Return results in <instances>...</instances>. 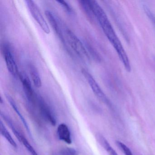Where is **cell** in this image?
<instances>
[{
	"label": "cell",
	"instance_id": "15",
	"mask_svg": "<svg viewBox=\"0 0 155 155\" xmlns=\"http://www.w3.org/2000/svg\"><path fill=\"white\" fill-rule=\"evenodd\" d=\"M21 143H22L23 146L27 149V150L30 153L31 155H38L36 150H35V149L31 145L30 143L28 141L27 138L24 137V136L22 137Z\"/></svg>",
	"mask_w": 155,
	"mask_h": 155
},
{
	"label": "cell",
	"instance_id": "12",
	"mask_svg": "<svg viewBox=\"0 0 155 155\" xmlns=\"http://www.w3.org/2000/svg\"><path fill=\"white\" fill-rule=\"evenodd\" d=\"M97 140L101 145L108 152L109 155H118L116 150L112 147L108 141L103 137L99 134H98L96 136Z\"/></svg>",
	"mask_w": 155,
	"mask_h": 155
},
{
	"label": "cell",
	"instance_id": "13",
	"mask_svg": "<svg viewBox=\"0 0 155 155\" xmlns=\"http://www.w3.org/2000/svg\"><path fill=\"white\" fill-rule=\"evenodd\" d=\"M1 117L3 118L4 120L6 121V123L8 125L9 127L11 129L13 134H14L16 138L18 139V140L20 142H21V139H22V137L23 136L19 131L18 129L16 128V127L14 125V123L12 122L11 120L10 119V118L2 112L1 113Z\"/></svg>",
	"mask_w": 155,
	"mask_h": 155
},
{
	"label": "cell",
	"instance_id": "7",
	"mask_svg": "<svg viewBox=\"0 0 155 155\" xmlns=\"http://www.w3.org/2000/svg\"><path fill=\"white\" fill-rule=\"evenodd\" d=\"M20 78L22 82L23 90L28 100L31 103L35 101V96L31 87V82L29 78L25 74H19Z\"/></svg>",
	"mask_w": 155,
	"mask_h": 155
},
{
	"label": "cell",
	"instance_id": "14",
	"mask_svg": "<svg viewBox=\"0 0 155 155\" xmlns=\"http://www.w3.org/2000/svg\"><path fill=\"white\" fill-rule=\"evenodd\" d=\"M0 130H1V135L4 137H5L9 144L12 145L13 147L17 148V144L16 141L13 139L10 133L8 131L2 121H1L0 122Z\"/></svg>",
	"mask_w": 155,
	"mask_h": 155
},
{
	"label": "cell",
	"instance_id": "8",
	"mask_svg": "<svg viewBox=\"0 0 155 155\" xmlns=\"http://www.w3.org/2000/svg\"><path fill=\"white\" fill-rule=\"evenodd\" d=\"M45 15L46 18L48 19L50 24L51 25L53 29L56 32V34L58 36L61 40L65 44V37L62 33V31L60 26H59L58 21L56 19L55 17L52 12H51L50 11L47 10L45 11Z\"/></svg>",
	"mask_w": 155,
	"mask_h": 155
},
{
	"label": "cell",
	"instance_id": "1",
	"mask_svg": "<svg viewBox=\"0 0 155 155\" xmlns=\"http://www.w3.org/2000/svg\"><path fill=\"white\" fill-rule=\"evenodd\" d=\"M90 6L95 18L97 19L104 34L115 49L125 69L130 72L131 65L127 54L117 36L107 14L100 5L95 1H89Z\"/></svg>",
	"mask_w": 155,
	"mask_h": 155
},
{
	"label": "cell",
	"instance_id": "18",
	"mask_svg": "<svg viewBox=\"0 0 155 155\" xmlns=\"http://www.w3.org/2000/svg\"><path fill=\"white\" fill-rule=\"evenodd\" d=\"M58 3H59L60 5L63 7V8L69 13H71L72 12V9L71 8V7L66 2L64 1H57Z\"/></svg>",
	"mask_w": 155,
	"mask_h": 155
},
{
	"label": "cell",
	"instance_id": "5",
	"mask_svg": "<svg viewBox=\"0 0 155 155\" xmlns=\"http://www.w3.org/2000/svg\"><path fill=\"white\" fill-rule=\"evenodd\" d=\"M3 55L8 70L14 77L18 75V68L10 47L5 44L3 48Z\"/></svg>",
	"mask_w": 155,
	"mask_h": 155
},
{
	"label": "cell",
	"instance_id": "6",
	"mask_svg": "<svg viewBox=\"0 0 155 155\" xmlns=\"http://www.w3.org/2000/svg\"><path fill=\"white\" fill-rule=\"evenodd\" d=\"M38 104L40 110L43 117L51 125L55 126L57 124L56 117L48 105L40 97L38 99Z\"/></svg>",
	"mask_w": 155,
	"mask_h": 155
},
{
	"label": "cell",
	"instance_id": "16",
	"mask_svg": "<svg viewBox=\"0 0 155 155\" xmlns=\"http://www.w3.org/2000/svg\"><path fill=\"white\" fill-rule=\"evenodd\" d=\"M117 144L125 155H133L130 149L121 141H117Z\"/></svg>",
	"mask_w": 155,
	"mask_h": 155
},
{
	"label": "cell",
	"instance_id": "4",
	"mask_svg": "<svg viewBox=\"0 0 155 155\" xmlns=\"http://www.w3.org/2000/svg\"><path fill=\"white\" fill-rule=\"evenodd\" d=\"M81 72L96 96L105 104L109 107H111V103L109 100L101 90V88L92 75L85 69H83Z\"/></svg>",
	"mask_w": 155,
	"mask_h": 155
},
{
	"label": "cell",
	"instance_id": "9",
	"mask_svg": "<svg viewBox=\"0 0 155 155\" xmlns=\"http://www.w3.org/2000/svg\"><path fill=\"white\" fill-rule=\"evenodd\" d=\"M58 137L60 140L67 144L72 143L71 133L68 126L65 123H61L59 125L57 129Z\"/></svg>",
	"mask_w": 155,
	"mask_h": 155
},
{
	"label": "cell",
	"instance_id": "3",
	"mask_svg": "<svg viewBox=\"0 0 155 155\" xmlns=\"http://www.w3.org/2000/svg\"><path fill=\"white\" fill-rule=\"evenodd\" d=\"M25 2L27 3V6L31 16L40 26L42 30L46 34H49L50 32L49 27L46 20L43 17L42 13L41 12L37 4L34 1L31 0H27Z\"/></svg>",
	"mask_w": 155,
	"mask_h": 155
},
{
	"label": "cell",
	"instance_id": "10",
	"mask_svg": "<svg viewBox=\"0 0 155 155\" xmlns=\"http://www.w3.org/2000/svg\"><path fill=\"white\" fill-rule=\"evenodd\" d=\"M5 96H6V98L8 100L11 106L12 107V108H13V109L14 110V111L16 112L17 115L19 117L20 119L21 120V122L23 123V125H24V127H25V128H26L27 132H28V133L29 135L31 136V137L32 135H31L30 129L29 127L28 124V122H27V121H26V120H25V118L23 117L22 115H21V113L20 111L19 110V108H18L16 102L14 101V99H13L12 97H11L9 94H5Z\"/></svg>",
	"mask_w": 155,
	"mask_h": 155
},
{
	"label": "cell",
	"instance_id": "11",
	"mask_svg": "<svg viewBox=\"0 0 155 155\" xmlns=\"http://www.w3.org/2000/svg\"><path fill=\"white\" fill-rule=\"evenodd\" d=\"M28 70L34 86L37 88L41 87L42 86V82L37 68L34 65L29 64L28 65Z\"/></svg>",
	"mask_w": 155,
	"mask_h": 155
},
{
	"label": "cell",
	"instance_id": "17",
	"mask_svg": "<svg viewBox=\"0 0 155 155\" xmlns=\"http://www.w3.org/2000/svg\"><path fill=\"white\" fill-rule=\"evenodd\" d=\"M61 155H77V150L72 148L67 147L62 149L61 151Z\"/></svg>",
	"mask_w": 155,
	"mask_h": 155
},
{
	"label": "cell",
	"instance_id": "2",
	"mask_svg": "<svg viewBox=\"0 0 155 155\" xmlns=\"http://www.w3.org/2000/svg\"><path fill=\"white\" fill-rule=\"evenodd\" d=\"M65 35L68 43L78 56L84 61L90 59L87 51L79 39L70 30L65 31Z\"/></svg>",
	"mask_w": 155,
	"mask_h": 155
}]
</instances>
